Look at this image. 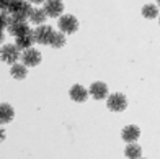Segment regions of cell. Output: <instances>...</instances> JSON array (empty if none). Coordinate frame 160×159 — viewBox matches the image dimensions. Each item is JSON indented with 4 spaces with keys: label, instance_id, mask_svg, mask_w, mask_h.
I'll return each mask as SVG.
<instances>
[{
    "label": "cell",
    "instance_id": "6da1fadb",
    "mask_svg": "<svg viewBox=\"0 0 160 159\" xmlns=\"http://www.w3.org/2000/svg\"><path fill=\"white\" fill-rule=\"evenodd\" d=\"M31 10H33V7L28 0H10V5H8V8H7V13H10L12 18L26 20L28 17H30Z\"/></svg>",
    "mask_w": 160,
    "mask_h": 159
},
{
    "label": "cell",
    "instance_id": "7a4b0ae2",
    "mask_svg": "<svg viewBox=\"0 0 160 159\" xmlns=\"http://www.w3.org/2000/svg\"><path fill=\"white\" fill-rule=\"evenodd\" d=\"M59 30L64 34H72L78 30V20L74 15H62L59 18Z\"/></svg>",
    "mask_w": 160,
    "mask_h": 159
},
{
    "label": "cell",
    "instance_id": "3957f363",
    "mask_svg": "<svg viewBox=\"0 0 160 159\" xmlns=\"http://www.w3.org/2000/svg\"><path fill=\"white\" fill-rule=\"evenodd\" d=\"M106 107L110 108L111 112H122V110H126V107H128V100L122 93H111L106 100Z\"/></svg>",
    "mask_w": 160,
    "mask_h": 159
},
{
    "label": "cell",
    "instance_id": "277c9868",
    "mask_svg": "<svg viewBox=\"0 0 160 159\" xmlns=\"http://www.w3.org/2000/svg\"><path fill=\"white\" fill-rule=\"evenodd\" d=\"M7 28H8V33L12 36H15V38L30 31V26H28L26 20H17V18H12V17L8 20V26Z\"/></svg>",
    "mask_w": 160,
    "mask_h": 159
},
{
    "label": "cell",
    "instance_id": "5b68a950",
    "mask_svg": "<svg viewBox=\"0 0 160 159\" xmlns=\"http://www.w3.org/2000/svg\"><path fill=\"white\" fill-rule=\"evenodd\" d=\"M20 56H21V53L15 45H5L2 49H0V59L8 62V64L17 62L20 59Z\"/></svg>",
    "mask_w": 160,
    "mask_h": 159
},
{
    "label": "cell",
    "instance_id": "8992f818",
    "mask_svg": "<svg viewBox=\"0 0 160 159\" xmlns=\"http://www.w3.org/2000/svg\"><path fill=\"white\" fill-rule=\"evenodd\" d=\"M44 10L46 12V15L48 17H52V18H57V17H61L62 15V12H64V3H62V0H44Z\"/></svg>",
    "mask_w": 160,
    "mask_h": 159
},
{
    "label": "cell",
    "instance_id": "52a82bcc",
    "mask_svg": "<svg viewBox=\"0 0 160 159\" xmlns=\"http://www.w3.org/2000/svg\"><path fill=\"white\" fill-rule=\"evenodd\" d=\"M21 59H23V62H25V66H38V64L41 62V59H42V56H41V53L38 51V49H33V48H28V49H25V53L20 56Z\"/></svg>",
    "mask_w": 160,
    "mask_h": 159
},
{
    "label": "cell",
    "instance_id": "ba28073f",
    "mask_svg": "<svg viewBox=\"0 0 160 159\" xmlns=\"http://www.w3.org/2000/svg\"><path fill=\"white\" fill-rule=\"evenodd\" d=\"M51 33H52V28L48 26V25H42V26H38L33 31V38H34L36 43H39V45H48Z\"/></svg>",
    "mask_w": 160,
    "mask_h": 159
},
{
    "label": "cell",
    "instance_id": "9c48e42d",
    "mask_svg": "<svg viewBox=\"0 0 160 159\" xmlns=\"http://www.w3.org/2000/svg\"><path fill=\"white\" fill-rule=\"evenodd\" d=\"M90 93L95 100H103L108 97V85L105 82H93L90 85Z\"/></svg>",
    "mask_w": 160,
    "mask_h": 159
},
{
    "label": "cell",
    "instance_id": "30bf717a",
    "mask_svg": "<svg viewBox=\"0 0 160 159\" xmlns=\"http://www.w3.org/2000/svg\"><path fill=\"white\" fill-rule=\"evenodd\" d=\"M121 136H122V140H124L128 144L129 143H136L137 138L141 136V130H139V126H136V125H128L124 130H122Z\"/></svg>",
    "mask_w": 160,
    "mask_h": 159
},
{
    "label": "cell",
    "instance_id": "8fae6325",
    "mask_svg": "<svg viewBox=\"0 0 160 159\" xmlns=\"http://www.w3.org/2000/svg\"><path fill=\"white\" fill-rule=\"evenodd\" d=\"M69 95H70V98L74 100V102H77V103H83L85 100H87V97H88V92L85 90L83 85H78V84H75L74 87L70 89Z\"/></svg>",
    "mask_w": 160,
    "mask_h": 159
},
{
    "label": "cell",
    "instance_id": "7c38bea8",
    "mask_svg": "<svg viewBox=\"0 0 160 159\" xmlns=\"http://www.w3.org/2000/svg\"><path fill=\"white\" fill-rule=\"evenodd\" d=\"M34 43V38H33V31L30 30L28 33L21 34V36H17V41H15V46L20 49V51H25V49L31 48Z\"/></svg>",
    "mask_w": 160,
    "mask_h": 159
},
{
    "label": "cell",
    "instance_id": "4fadbf2b",
    "mask_svg": "<svg viewBox=\"0 0 160 159\" xmlns=\"http://www.w3.org/2000/svg\"><path fill=\"white\" fill-rule=\"evenodd\" d=\"M15 117V112H13L12 105L8 103H0V125L10 123Z\"/></svg>",
    "mask_w": 160,
    "mask_h": 159
},
{
    "label": "cell",
    "instance_id": "5bb4252c",
    "mask_svg": "<svg viewBox=\"0 0 160 159\" xmlns=\"http://www.w3.org/2000/svg\"><path fill=\"white\" fill-rule=\"evenodd\" d=\"M49 46H52V48H62L65 45V34L61 33V31H52L49 36V43H48Z\"/></svg>",
    "mask_w": 160,
    "mask_h": 159
},
{
    "label": "cell",
    "instance_id": "9a60e30c",
    "mask_svg": "<svg viewBox=\"0 0 160 159\" xmlns=\"http://www.w3.org/2000/svg\"><path fill=\"white\" fill-rule=\"evenodd\" d=\"M28 18H30L31 23H34V25H42L46 21L48 15H46V12L42 10V8H33Z\"/></svg>",
    "mask_w": 160,
    "mask_h": 159
},
{
    "label": "cell",
    "instance_id": "2e32d148",
    "mask_svg": "<svg viewBox=\"0 0 160 159\" xmlns=\"http://www.w3.org/2000/svg\"><path fill=\"white\" fill-rule=\"evenodd\" d=\"M10 74L13 79H18V81H21V79H25L26 74H28V71H26V66L25 64H17V62H13V66L10 69Z\"/></svg>",
    "mask_w": 160,
    "mask_h": 159
},
{
    "label": "cell",
    "instance_id": "e0dca14e",
    "mask_svg": "<svg viewBox=\"0 0 160 159\" xmlns=\"http://www.w3.org/2000/svg\"><path fill=\"white\" fill-rule=\"evenodd\" d=\"M126 156L128 157H141L142 156V149L139 144H134V143H129V146L126 148Z\"/></svg>",
    "mask_w": 160,
    "mask_h": 159
},
{
    "label": "cell",
    "instance_id": "ac0fdd59",
    "mask_svg": "<svg viewBox=\"0 0 160 159\" xmlns=\"http://www.w3.org/2000/svg\"><path fill=\"white\" fill-rule=\"evenodd\" d=\"M142 15L145 18H157L158 17V8L155 5H145L142 8Z\"/></svg>",
    "mask_w": 160,
    "mask_h": 159
},
{
    "label": "cell",
    "instance_id": "d6986e66",
    "mask_svg": "<svg viewBox=\"0 0 160 159\" xmlns=\"http://www.w3.org/2000/svg\"><path fill=\"white\" fill-rule=\"evenodd\" d=\"M8 20H10L8 13H7V12H0V31H3V28L8 26Z\"/></svg>",
    "mask_w": 160,
    "mask_h": 159
},
{
    "label": "cell",
    "instance_id": "ffe728a7",
    "mask_svg": "<svg viewBox=\"0 0 160 159\" xmlns=\"http://www.w3.org/2000/svg\"><path fill=\"white\" fill-rule=\"evenodd\" d=\"M10 5V0H0V12H7Z\"/></svg>",
    "mask_w": 160,
    "mask_h": 159
},
{
    "label": "cell",
    "instance_id": "44dd1931",
    "mask_svg": "<svg viewBox=\"0 0 160 159\" xmlns=\"http://www.w3.org/2000/svg\"><path fill=\"white\" fill-rule=\"evenodd\" d=\"M5 141V131H3V128H0V143Z\"/></svg>",
    "mask_w": 160,
    "mask_h": 159
},
{
    "label": "cell",
    "instance_id": "7402d4cb",
    "mask_svg": "<svg viewBox=\"0 0 160 159\" xmlns=\"http://www.w3.org/2000/svg\"><path fill=\"white\" fill-rule=\"evenodd\" d=\"M28 2H30V3H42L44 0H28Z\"/></svg>",
    "mask_w": 160,
    "mask_h": 159
},
{
    "label": "cell",
    "instance_id": "603a6c76",
    "mask_svg": "<svg viewBox=\"0 0 160 159\" xmlns=\"http://www.w3.org/2000/svg\"><path fill=\"white\" fill-rule=\"evenodd\" d=\"M5 40V36H3V31H0V43H2Z\"/></svg>",
    "mask_w": 160,
    "mask_h": 159
}]
</instances>
